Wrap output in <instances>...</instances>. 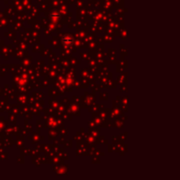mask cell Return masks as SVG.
<instances>
[{
	"label": "cell",
	"mask_w": 180,
	"mask_h": 180,
	"mask_svg": "<svg viewBox=\"0 0 180 180\" xmlns=\"http://www.w3.org/2000/svg\"><path fill=\"white\" fill-rule=\"evenodd\" d=\"M62 42H63V44L66 45V46H70V45L73 43V40H72V38H70V37H69V36H66V37L63 38Z\"/></svg>",
	"instance_id": "obj_1"
}]
</instances>
